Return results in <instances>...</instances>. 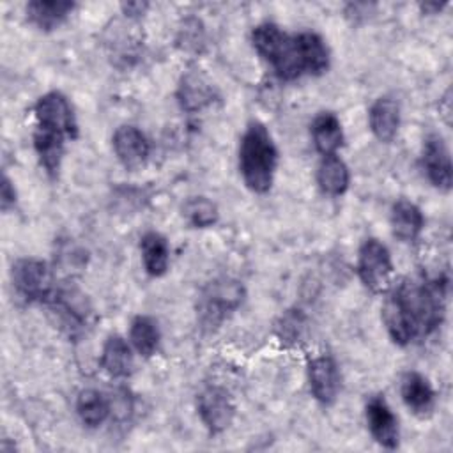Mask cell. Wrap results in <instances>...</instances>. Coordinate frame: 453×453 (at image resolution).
Returning a JSON list of instances; mask_svg holds the SVG:
<instances>
[{
	"label": "cell",
	"instance_id": "16",
	"mask_svg": "<svg viewBox=\"0 0 453 453\" xmlns=\"http://www.w3.org/2000/svg\"><path fill=\"white\" fill-rule=\"evenodd\" d=\"M129 340L111 334L106 338L101 349L99 363L101 368L111 377V379H126L131 375L134 368V354Z\"/></svg>",
	"mask_w": 453,
	"mask_h": 453
},
{
	"label": "cell",
	"instance_id": "22",
	"mask_svg": "<svg viewBox=\"0 0 453 453\" xmlns=\"http://www.w3.org/2000/svg\"><path fill=\"white\" fill-rule=\"evenodd\" d=\"M140 253H142V264L149 276L161 278L166 274L170 265V244L165 235L159 232H145L140 237Z\"/></svg>",
	"mask_w": 453,
	"mask_h": 453
},
{
	"label": "cell",
	"instance_id": "8",
	"mask_svg": "<svg viewBox=\"0 0 453 453\" xmlns=\"http://www.w3.org/2000/svg\"><path fill=\"white\" fill-rule=\"evenodd\" d=\"M196 412L209 434L225 432L235 416L232 395L221 386H207L196 395Z\"/></svg>",
	"mask_w": 453,
	"mask_h": 453
},
{
	"label": "cell",
	"instance_id": "9",
	"mask_svg": "<svg viewBox=\"0 0 453 453\" xmlns=\"http://www.w3.org/2000/svg\"><path fill=\"white\" fill-rule=\"evenodd\" d=\"M421 168L428 182L439 191H449L453 184V166L449 149L444 138L437 133H430L423 140L421 147Z\"/></svg>",
	"mask_w": 453,
	"mask_h": 453
},
{
	"label": "cell",
	"instance_id": "14",
	"mask_svg": "<svg viewBox=\"0 0 453 453\" xmlns=\"http://www.w3.org/2000/svg\"><path fill=\"white\" fill-rule=\"evenodd\" d=\"M400 396L403 405L418 418H426L435 407V389L428 377L419 372H405L400 379Z\"/></svg>",
	"mask_w": 453,
	"mask_h": 453
},
{
	"label": "cell",
	"instance_id": "1",
	"mask_svg": "<svg viewBox=\"0 0 453 453\" xmlns=\"http://www.w3.org/2000/svg\"><path fill=\"white\" fill-rule=\"evenodd\" d=\"M386 294L382 322L396 345H411L441 327L446 315L448 278H405L396 287L391 285Z\"/></svg>",
	"mask_w": 453,
	"mask_h": 453
},
{
	"label": "cell",
	"instance_id": "13",
	"mask_svg": "<svg viewBox=\"0 0 453 453\" xmlns=\"http://www.w3.org/2000/svg\"><path fill=\"white\" fill-rule=\"evenodd\" d=\"M48 304L58 315L62 327H65L69 334L83 331V327L88 324L90 306L78 290H55Z\"/></svg>",
	"mask_w": 453,
	"mask_h": 453
},
{
	"label": "cell",
	"instance_id": "29",
	"mask_svg": "<svg viewBox=\"0 0 453 453\" xmlns=\"http://www.w3.org/2000/svg\"><path fill=\"white\" fill-rule=\"evenodd\" d=\"M147 7H149L147 2H127V4H122V11L129 18L143 14L147 11Z\"/></svg>",
	"mask_w": 453,
	"mask_h": 453
},
{
	"label": "cell",
	"instance_id": "2",
	"mask_svg": "<svg viewBox=\"0 0 453 453\" xmlns=\"http://www.w3.org/2000/svg\"><path fill=\"white\" fill-rule=\"evenodd\" d=\"M251 44L283 81H292L304 74L320 76L331 64L324 37L311 30L288 34L280 25L264 21L253 27Z\"/></svg>",
	"mask_w": 453,
	"mask_h": 453
},
{
	"label": "cell",
	"instance_id": "21",
	"mask_svg": "<svg viewBox=\"0 0 453 453\" xmlns=\"http://www.w3.org/2000/svg\"><path fill=\"white\" fill-rule=\"evenodd\" d=\"M32 140H34V149H35L41 166L46 170L48 175H57L60 170V165H62L65 140H69V138L58 131H51V129L35 126Z\"/></svg>",
	"mask_w": 453,
	"mask_h": 453
},
{
	"label": "cell",
	"instance_id": "18",
	"mask_svg": "<svg viewBox=\"0 0 453 453\" xmlns=\"http://www.w3.org/2000/svg\"><path fill=\"white\" fill-rule=\"evenodd\" d=\"M74 7L76 4L67 0H32L27 4L25 12L34 27L50 32L58 28L69 18Z\"/></svg>",
	"mask_w": 453,
	"mask_h": 453
},
{
	"label": "cell",
	"instance_id": "6",
	"mask_svg": "<svg viewBox=\"0 0 453 453\" xmlns=\"http://www.w3.org/2000/svg\"><path fill=\"white\" fill-rule=\"evenodd\" d=\"M361 283L373 294H386L393 285V258L384 242L375 237L363 241L356 264Z\"/></svg>",
	"mask_w": 453,
	"mask_h": 453
},
{
	"label": "cell",
	"instance_id": "30",
	"mask_svg": "<svg viewBox=\"0 0 453 453\" xmlns=\"http://www.w3.org/2000/svg\"><path fill=\"white\" fill-rule=\"evenodd\" d=\"M444 5H446V4H437V2H425V4H421L419 7H421V11H423L425 14H437V12H441V11L444 9Z\"/></svg>",
	"mask_w": 453,
	"mask_h": 453
},
{
	"label": "cell",
	"instance_id": "23",
	"mask_svg": "<svg viewBox=\"0 0 453 453\" xmlns=\"http://www.w3.org/2000/svg\"><path fill=\"white\" fill-rule=\"evenodd\" d=\"M113 412L110 398L97 389H83L76 396V414L87 428H99Z\"/></svg>",
	"mask_w": 453,
	"mask_h": 453
},
{
	"label": "cell",
	"instance_id": "20",
	"mask_svg": "<svg viewBox=\"0 0 453 453\" xmlns=\"http://www.w3.org/2000/svg\"><path fill=\"white\" fill-rule=\"evenodd\" d=\"M319 189L327 196H342L350 186V172L347 163L338 156H322L317 173H315Z\"/></svg>",
	"mask_w": 453,
	"mask_h": 453
},
{
	"label": "cell",
	"instance_id": "26",
	"mask_svg": "<svg viewBox=\"0 0 453 453\" xmlns=\"http://www.w3.org/2000/svg\"><path fill=\"white\" fill-rule=\"evenodd\" d=\"M182 216L193 228H209L216 225L219 211L207 196H191L182 205Z\"/></svg>",
	"mask_w": 453,
	"mask_h": 453
},
{
	"label": "cell",
	"instance_id": "17",
	"mask_svg": "<svg viewBox=\"0 0 453 453\" xmlns=\"http://www.w3.org/2000/svg\"><path fill=\"white\" fill-rule=\"evenodd\" d=\"M389 225H391L393 235L398 241L414 242L423 232L425 216L414 202L407 198H400L391 205Z\"/></svg>",
	"mask_w": 453,
	"mask_h": 453
},
{
	"label": "cell",
	"instance_id": "3",
	"mask_svg": "<svg viewBox=\"0 0 453 453\" xmlns=\"http://www.w3.org/2000/svg\"><path fill=\"white\" fill-rule=\"evenodd\" d=\"M239 173L246 188L264 195L273 188L278 168V147L262 122H250L239 140Z\"/></svg>",
	"mask_w": 453,
	"mask_h": 453
},
{
	"label": "cell",
	"instance_id": "28",
	"mask_svg": "<svg viewBox=\"0 0 453 453\" xmlns=\"http://www.w3.org/2000/svg\"><path fill=\"white\" fill-rule=\"evenodd\" d=\"M18 195H16V188L12 184V180L4 175L2 177V184H0V207L4 212H7L9 209H12L16 205Z\"/></svg>",
	"mask_w": 453,
	"mask_h": 453
},
{
	"label": "cell",
	"instance_id": "5",
	"mask_svg": "<svg viewBox=\"0 0 453 453\" xmlns=\"http://www.w3.org/2000/svg\"><path fill=\"white\" fill-rule=\"evenodd\" d=\"M14 292L25 303H48L55 294V280L48 264L35 257L18 258L11 267Z\"/></svg>",
	"mask_w": 453,
	"mask_h": 453
},
{
	"label": "cell",
	"instance_id": "25",
	"mask_svg": "<svg viewBox=\"0 0 453 453\" xmlns=\"http://www.w3.org/2000/svg\"><path fill=\"white\" fill-rule=\"evenodd\" d=\"M212 99V88L198 74H188L179 85V101L184 110L196 111Z\"/></svg>",
	"mask_w": 453,
	"mask_h": 453
},
{
	"label": "cell",
	"instance_id": "12",
	"mask_svg": "<svg viewBox=\"0 0 453 453\" xmlns=\"http://www.w3.org/2000/svg\"><path fill=\"white\" fill-rule=\"evenodd\" d=\"M111 149L117 161L126 170H140L150 154L147 136L133 124H122L111 136Z\"/></svg>",
	"mask_w": 453,
	"mask_h": 453
},
{
	"label": "cell",
	"instance_id": "19",
	"mask_svg": "<svg viewBox=\"0 0 453 453\" xmlns=\"http://www.w3.org/2000/svg\"><path fill=\"white\" fill-rule=\"evenodd\" d=\"M310 133L317 152L322 156L336 154L343 145V127L333 111L317 113L311 120Z\"/></svg>",
	"mask_w": 453,
	"mask_h": 453
},
{
	"label": "cell",
	"instance_id": "11",
	"mask_svg": "<svg viewBox=\"0 0 453 453\" xmlns=\"http://www.w3.org/2000/svg\"><path fill=\"white\" fill-rule=\"evenodd\" d=\"M306 377L310 393L320 405L327 407L336 402L342 386V377L336 361L329 354H322L310 359L306 366Z\"/></svg>",
	"mask_w": 453,
	"mask_h": 453
},
{
	"label": "cell",
	"instance_id": "15",
	"mask_svg": "<svg viewBox=\"0 0 453 453\" xmlns=\"http://www.w3.org/2000/svg\"><path fill=\"white\" fill-rule=\"evenodd\" d=\"M368 126L372 134L382 142L389 143L395 140L400 127V104L391 96L377 97L368 110Z\"/></svg>",
	"mask_w": 453,
	"mask_h": 453
},
{
	"label": "cell",
	"instance_id": "4",
	"mask_svg": "<svg viewBox=\"0 0 453 453\" xmlns=\"http://www.w3.org/2000/svg\"><path fill=\"white\" fill-rule=\"evenodd\" d=\"M244 299V287L241 281L223 276L205 285L200 294L196 313L202 327L212 329L219 326L232 311H235Z\"/></svg>",
	"mask_w": 453,
	"mask_h": 453
},
{
	"label": "cell",
	"instance_id": "24",
	"mask_svg": "<svg viewBox=\"0 0 453 453\" xmlns=\"http://www.w3.org/2000/svg\"><path fill=\"white\" fill-rule=\"evenodd\" d=\"M127 340L138 356L152 357L157 352L161 340L157 322L149 315H136L129 324Z\"/></svg>",
	"mask_w": 453,
	"mask_h": 453
},
{
	"label": "cell",
	"instance_id": "10",
	"mask_svg": "<svg viewBox=\"0 0 453 453\" xmlns=\"http://www.w3.org/2000/svg\"><path fill=\"white\" fill-rule=\"evenodd\" d=\"M365 419L373 441L386 448L395 449L400 444V426L398 418L386 402L382 395H373L366 400Z\"/></svg>",
	"mask_w": 453,
	"mask_h": 453
},
{
	"label": "cell",
	"instance_id": "27",
	"mask_svg": "<svg viewBox=\"0 0 453 453\" xmlns=\"http://www.w3.org/2000/svg\"><path fill=\"white\" fill-rule=\"evenodd\" d=\"M280 338L285 342H296L303 331V320L297 313H287L281 317V324L278 326Z\"/></svg>",
	"mask_w": 453,
	"mask_h": 453
},
{
	"label": "cell",
	"instance_id": "7",
	"mask_svg": "<svg viewBox=\"0 0 453 453\" xmlns=\"http://www.w3.org/2000/svg\"><path fill=\"white\" fill-rule=\"evenodd\" d=\"M35 126L58 131L67 138L78 136V122L71 101L58 90L42 94L34 104Z\"/></svg>",
	"mask_w": 453,
	"mask_h": 453
}]
</instances>
